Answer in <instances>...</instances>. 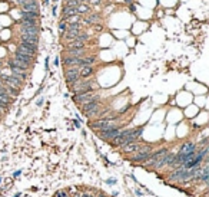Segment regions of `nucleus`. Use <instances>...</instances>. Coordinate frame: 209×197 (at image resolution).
I'll list each match as a JSON object with an SVG mask.
<instances>
[{"label":"nucleus","instance_id":"obj_31","mask_svg":"<svg viewBox=\"0 0 209 197\" xmlns=\"http://www.w3.org/2000/svg\"><path fill=\"white\" fill-rule=\"evenodd\" d=\"M89 1H90V3H92V4H99V3H100V0H89Z\"/></svg>","mask_w":209,"mask_h":197},{"label":"nucleus","instance_id":"obj_42","mask_svg":"<svg viewBox=\"0 0 209 197\" xmlns=\"http://www.w3.org/2000/svg\"><path fill=\"white\" fill-rule=\"evenodd\" d=\"M0 66H1V62H0Z\"/></svg>","mask_w":209,"mask_h":197},{"label":"nucleus","instance_id":"obj_2","mask_svg":"<svg viewBox=\"0 0 209 197\" xmlns=\"http://www.w3.org/2000/svg\"><path fill=\"white\" fill-rule=\"evenodd\" d=\"M116 118L115 117H109V118H100V120H97L95 122H90L89 124V127L92 128V130H96V131H103V130H107V128H112L115 127V121Z\"/></svg>","mask_w":209,"mask_h":197},{"label":"nucleus","instance_id":"obj_24","mask_svg":"<svg viewBox=\"0 0 209 197\" xmlns=\"http://www.w3.org/2000/svg\"><path fill=\"white\" fill-rule=\"evenodd\" d=\"M20 45H22L23 48H26L27 50L33 52V53H36V52H37V45H30V43H24V42H20Z\"/></svg>","mask_w":209,"mask_h":197},{"label":"nucleus","instance_id":"obj_21","mask_svg":"<svg viewBox=\"0 0 209 197\" xmlns=\"http://www.w3.org/2000/svg\"><path fill=\"white\" fill-rule=\"evenodd\" d=\"M19 23L23 26H37V20H36V19H22V17H20Z\"/></svg>","mask_w":209,"mask_h":197},{"label":"nucleus","instance_id":"obj_19","mask_svg":"<svg viewBox=\"0 0 209 197\" xmlns=\"http://www.w3.org/2000/svg\"><path fill=\"white\" fill-rule=\"evenodd\" d=\"M0 99H1L3 102H6V104H9V105H10V104L13 102V98H10V97H9L7 94H6V91H4V88H3L1 85H0Z\"/></svg>","mask_w":209,"mask_h":197},{"label":"nucleus","instance_id":"obj_20","mask_svg":"<svg viewBox=\"0 0 209 197\" xmlns=\"http://www.w3.org/2000/svg\"><path fill=\"white\" fill-rule=\"evenodd\" d=\"M95 61H96V58L95 56L82 58L80 59V68H83V66H92L93 63H95Z\"/></svg>","mask_w":209,"mask_h":197},{"label":"nucleus","instance_id":"obj_12","mask_svg":"<svg viewBox=\"0 0 209 197\" xmlns=\"http://www.w3.org/2000/svg\"><path fill=\"white\" fill-rule=\"evenodd\" d=\"M100 107V98L99 99H95V101H90L88 104H83L82 105V111H83V114L86 115L88 112H90L92 109H95V108Z\"/></svg>","mask_w":209,"mask_h":197},{"label":"nucleus","instance_id":"obj_6","mask_svg":"<svg viewBox=\"0 0 209 197\" xmlns=\"http://www.w3.org/2000/svg\"><path fill=\"white\" fill-rule=\"evenodd\" d=\"M7 66L10 68V71H12V75L15 76V78H17L19 81H26V78H27V71H24V69H22V68H19V66H16L15 63H13V61H9L7 62Z\"/></svg>","mask_w":209,"mask_h":197},{"label":"nucleus","instance_id":"obj_27","mask_svg":"<svg viewBox=\"0 0 209 197\" xmlns=\"http://www.w3.org/2000/svg\"><path fill=\"white\" fill-rule=\"evenodd\" d=\"M86 12H89V6H88V4L82 3V4L77 6V13H86Z\"/></svg>","mask_w":209,"mask_h":197},{"label":"nucleus","instance_id":"obj_23","mask_svg":"<svg viewBox=\"0 0 209 197\" xmlns=\"http://www.w3.org/2000/svg\"><path fill=\"white\" fill-rule=\"evenodd\" d=\"M16 52L22 53V55H27V56H32V58H34V55H36V53H33V52H30V50H27L26 48H23L22 45H19V46H17V50H16Z\"/></svg>","mask_w":209,"mask_h":197},{"label":"nucleus","instance_id":"obj_10","mask_svg":"<svg viewBox=\"0 0 209 197\" xmlns=\"http://www.w3.org/2000/svg\"><path fill=\"white\" fill-rule=\"evenodd\" d=\"M151 154H152V151H140V153H136L135 157H132L130 161H133V163H145L146 160L151 157Z\"/></svg>","mask_w":209,"mask_h":197},{"label":"nucleus","instance_id":"obj_34","mask_svg":"<svg viewBox=\"0 0 209 197\" xmlns=\"http://www.w3.org/2000/svg\"><path fill=\"white\" fill-rule=\"evenodd\" d=\"M130 10H132V12H135V10H136V7H135V4H130Z\"/></svg>","mask_w":209,"mask_h":197},{"label":"nucleus","instance_id":"obj_37","mask_svg":"<svg viewBox=\"0 0 209 197\" xmlns=\"http://www.w3.org/2000/svg\"><path fill=\"white\" fill-rule=\"evenodd\" d=\"M125 1H126V3H132V0H125Z\"/></svg>","mask_w":209,"mask_h":197},{"label":"nucleus","instance_id":"obj_29","mask_svg":"<svg viewBox=\"0 0 209 197\" xmlns=\"http://www.w3.org/2000/svg\"><path fill=\"white\" fill-rule=\"evenodd\" d=\"M66 29H67V23H66V22H60V23H59V32L63 35V33L66 32Z\"/></svg>","mask_w":209,"mask_h":197},{"label":"nucleus","instance_id":"obj_25","mask_svg":"<svg viewBox=\"0 0 209 197\" xmlns=\"http://www.w3.org/2000/svg\"><path fill=\"white\" fill-rule=\"evenodd\" d=\"M39 13H32V12H22V19H36Z\"/></svg>","mask_w":209,"mask_h":197},{"label":"nucleus","instance_id":"obj_33","mask_svg":"<svg viewBox=\"0 0 209 197\" xmlns=\"http://www.w3.org/2000/svg\"><path fill=\"white\" fill-rule=\"evenodd\" d=\"M95 29H96V32H100V30H102V26H100V25H96V26H95Z\"/></svg>","mask_w":209,"mask_h":197},{"label":"nucleus","instance_id":"obj_4","mask_svg":"<svg viewBox=\"0 0 209 197\" xmlns=\"http://www.w3.org/2000/svg\"><path fill=\"white\" fill-rule=\"evenodd\" d=\"M95 99H99V95H96L95 92H88V94H75V95H73V101H75V102H77L79 105L88 104V102L95 101Z\"/></svg>","mask_w":209,"mask_h":197},{"label":"nucleus","instance_id":"obj_14","mask_svg":"<svg viewBox=\"0 0 209 197\" xmlns=\"http://www.w3.org/2000/svg\"><path fill=\"white\" fill-rule=\"evenodd\" d=\"M92 74H93V68H92V66L79 68V76H80V79H88Z\"/></svg>","mask_w":209,"mask_h":197},{"label":"nucleus","instance_id":"obj_15","mask_svg":"<svg viewBox=\"0 0 209 197\" xmlns=\"http://www.w3.org/2000/svg\"><path fill=\"white\" fill-rule=\"evenodd\" d=\"M20 42H24V43H30V45H37V43H39V38H37V36H27V35H20Z\"/></svg>","mask_w":209,"mask_h":197},{"label":"nucleus","instance_id":"obj_28","mask_svg":"<svg viewBox=\"0 0 209 197\" xmlns=\"http://www.w3.org/2000/svg\"><path fill=\"white\" fill-rule=\"evenodd\" d=\"M88 39H89V35H88V33H80V35L76 38V41H80V42H83V43L88 41Z\"/></svg>","mask_w":209,"mask_h":197},{"label":"nucleus","instance_id":"obj_3","mask_svg":"<svg viewBox=\"0 0 209 197\" xmlns=\"http://www.w3.org/2000/svg\"><path fill=\"white\" fill-rule=\"evenodd\" d=\"M168 151H169L168 148H161V150H158V151L152 153V154H151V157L146 160L143 165H145L146 168H153V167H155V164L158 163V160H159V158H162V157L165 156Z\"/></svg>","mask_w":209,"mask_h":197},{"label":"nucleus","instance_id":"obj_7","mask_svg":"<svg viewBox=\"0 0 209 197\" xmlns=\"http://www.w3.org/2000/svg\"><path fill=\"white\" fill-rule=\"evenodd\" d=\"M64 78H66V82L69 83V85L76 83L80 79V76H79V68H69V69H66Z\"/></svg>","mask_w":209,"mask_h":197},{"label":"nucleus","instance_id":"obj_40","mask_svg":"<svg viewBox=\"0 0 209 197\" xmlns=\"http://www.w3.org/2000/svg\"><path fill=\"white\" fill-rule=\"evenodd\" d=\"M99 197H104V196H99Z\"/></svg>","mask_w":209,"mask_h":197},{"label":"nucleus","instance_id":"obj_38","mask_svg":"<svg viewBox=\"0 0 209 197\" xmlns=\"http://www.w3.org/2000/svg\"><path fill=\"white\" fill-rule=\"evenodd\" d=\"M19 196H20V193H17L16 196H13V197H19Z\"/></svg>","mask_w":209,"mask_h":197},{"label":"nucleus","instance_id":"obj_35","mask_svg":"<svg viewBox=\"0 0 209 197\" xmlns=\"http://www.w3.org/2000/svg\"><path fill=\"white\" fill-rule=\"evenodd\" d=\"M42 104H43V99H39V101H37V105H39V107H40V105H42Z\"/></svg>","mask_w":209,"mask_h":197},{"label":"nucleus","instance_id":"obj_26","mask_svg":"<svg viewBox=\"0 0 209 197\" xmlns=\"http://www.w3.org/2000/svg\"><path fill=\"white\" fill-rule=\"evenodd\" d=\"M67 29H69V30H80L82 23H77V22H76V23H69V25H67Z\"/></svg>","mask_w":209,"mask_h":197},{"label":"nucleus","instance_id":"obj_18","mask_svg":"<svg viewBox=\"0 0 209 197\" xmlns=\"http://www.w3.org/2000/svg\"><path fill=\"white\" fill-rule=\"evenodd\" d=\"M85 49H67V56L70 58H83Z\"/></svg>","mask_w":209,"mask_h":197},{"label":"nucleus","instance_id":"obj_16","mask_svg":"<svg viewBox=\"0 0 209 197\" xmlns=\"http://www.w3.org/2000/svg\"><path fill=\"white\" fill-rule=\"evenodd\" d=\"M66 48L67 49H85V43L80 41H70L67 45H66Z\"/></svg>","mask_w":209,"mask_h":197},{"label":"nucleus","instance_id":"obj_11","mask_svg":"<svg viewBox=\"0 0 209 197\" xmlns=\"http://www.w3.org/2000/svg\"><path fill=\"white\" fill-rule=\"evenodd\" d=\"M20 7H22V12L39 13V7H37V3H36V0H34V1H27V3H23V4H20Z\"/></svg>","mask_w":209,"mask_h":197},{"label":"nucleus","instance_id":"obj_9","mask_svg":"<svg viewBox=\"0 0 209 197\" xmlns=\"http://www.w3.org/2000/svg\"><path fill=\"white\" fill-rule=\"evenodd\" d=\"M80 59L82 58H70L66 56L63 58V65L69 69V68H80Z\"/></svg>","mask_w":209,"mask_h":197},{"label":"nucleus","instance_id":"obj_1","mask_svg":"<svg viewBox=\"0 0 209 197\" xmlns=\"http://www.w3.org/2000/svg\"><path fill=\"white\" fill-rule=\"evenodd\" d=\"M140 151H152L151 145H145L142 142H130L128 145H123L122 147V153L123 154H136Z\"/></svg>","mask_w":209,"mask_h":197},{"label":"nucleus","instance_id":"obj_39","mask_svg":"<svg viewBox=\"0 0 209 197\" xmlns=\"http://www.w3.org/2000/svg\"><path fill=\"white\" fill-rule=\"evenodd\" d=\"M0 183H1V177H0Z\"/></svg>","mask_w":209,"mask_h":197},{"label":"nucleus","instance_id":"obj_36","mask_svg":"<svg viewBox=\"0 0 209 197\" xmlns=\"http://www.w3.org/2000/svg\"><path fill=\"white\" fill-rule=\"evenodd\" d=\"M20 173H22V171L19 170V171H16V173H15V174H13V176H15V177H17V176H20Z\"/></svg>","mask_w":209,"mask_h":197},{"label":"nucleus","instance_id":"obj_17","mask_svg":"<svg viewBox=\"0 0 209 197\" xmlns=\"http://www.w3.org/2000/svg\"><path fill=\"white\" fill-rule=\"evenodd\" d=\"M196 148V144L195 142H185L182 147H180V154H185V153H189V151H195Z\"/></svg>","mask_w":209,"mask_h":197},{"label":"nucleus","instance_id":"obj_30","mask_svg":"<svg viewBox=\"0 0 209 197\" xmlns=\"http://www.w3.org/2000/svg\"><path fill=\"white\" fill-rule=\"evenodd\" d=\"M64 196H67L64 190H59V191H56V193H55V197H64Z\"/></svg>","mask_w":209,"mask_h":197},{"label":"nucleus","instance_id":"obj_32","mask_svg":"<svg viewBox=\"0 0 209 197\" xmlns=\"http://www.w3.org/2000/svg\"><path fill=\"white\" fill-rule=\"evenodd\" d=\"M27 1H34V0H19V4H23V3H27Z\"/></svg>","mask_w":209,"mask_h":197},{"label":"nucleus","instance_id":"obj_22","mask_svg":"<svg viewBox=\"0 0 209 197\" xmlns=\"http://www.w3.org/2000/svg\"><path fill=\"white\" fill-rule=\"evenodd\" d=\"M100 19V16L99 15H90L89 17H86V19H83V23H86V25H93L95 22H97Z\"/></svg>","mask_w":209,"mask_h":197},{"label":"nucleus","instance_id":"obj_41","mask_svg":"<svg viewBox=\"0 0 209 197\" xmlns=\"http://www.w3.org/2000/svg\"><path fill=\"white\" fill-rule=\"evenodd\" d=\"M0 75H1V71H0Z\"/></svg>","mask_w":209,"mask_h":197},{"label":"nucleus","instance_id":"obj_8","mask_svg":"<svg viewBox=\"0 0 209 197\" xmlns=\"http://www.w3.org/2000/svg\"><path fill=\"white\" fill-rule=\"evenodd\" d=\"M39 26H23L20 25V35L27 36H39Z\"/></svg>","mask_w":209,"mask_h":197},{"label":"nucleus","instance_id":"obj_13","mask_svg":"<svg viewBox=\"0 0 209 197\" xmlns=\"http://www.w3.org/2000/svg\"><path fill=\"white\" fill-rule=\"evenodd\" d=\"M15 61H19V62H23V63H26V65L32 66L33 65V61H34V58L27 56V55H22V53L16 52V53H15Z\"/></svg>","mask_w":209,"mask_h":197},{"label":"nucleus","instance_id":"obj_5","mask_svg":"<svg viewBox=\"0 0 209 197\" xmlns=\"http://www.w3.org/2000/svg\"><path fill=\"white\" fill-rule=\"evenodd\" d=\"M122 131L121 127L115 125L112 128H107V130H103V131H99V137L104 141H112L116 135H119V132Z\"/></svg>","mask_w":209,"mask_h":197}]
</instances>
